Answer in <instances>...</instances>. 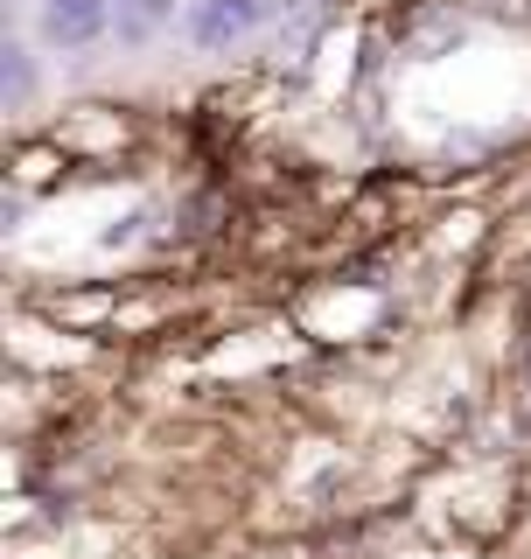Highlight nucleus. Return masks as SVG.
Segmentation results:
<instances>
[{
    "mask_svg": "<svg viewBox=\"0 0 531 559\" xmlns=\"http://www.w3.org/2000/svg\"><path fill=\"white\" fill-rule=\"evenodd\" d=\"M35 35L49 49H92L113 35V0H35Z\"/></svg>",
    "mask_w": 531,
    "mask_h": 559,
    "instance_id": "1",
    "label": "nucleus"
},
{
    "mask_svg": "<svg viewBox=\"0 0 531 559\" xmlns=\"http://www.w3.org/2000/svg\"><path fill=\"white\" fill-rule=\"evenodd\" d=\"M266 22V0H189V43L197 49H232Z\"/></svg>",
    "mask_w": 531,
    "mask_h": 559,
    "instance_id": "2",
    "label": "nucleus"
},
{
    "mask_svg": "<svg viewBox=\"0 0 531 559\" xmlns=\"http://www.w3.org/2000/svg\"><path fill=\"white\" fill-rule=\"evenodd\" d=\"M175 22V0H113V35L127 49H140V43H154Z\"/></svg>",
    "mask_w": 531,
    "mask_h": 559,
    "instance_id": "3",
    "label": "nucleus"
},
{
    "mask_svg": "<svg viewBox=\"0 0 531 559\" xmlns=\"http://www.w3.org/2000/svg\"><path fill=\"white\" fill-rule=\"evenodd\" d=\"M0 84H8V105H22L35 92V57L28 43H8V63H0Z\"/></svg>",
    "mask_w": 531,
    "mask_h": 559,
    "instance_id": "4",
    "label": "nucleus"
}]
</instances>
